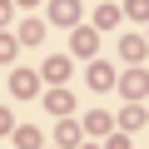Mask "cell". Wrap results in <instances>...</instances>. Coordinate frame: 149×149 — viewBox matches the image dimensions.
I'll return each mask as SVG.
<instances>
[{
	"label": "cell",
	"mask_w": 149,
	"mask_h": 149,
	"mask_svg": "<svg viewBox=\"0 0 149 149\" xmlns=\"http://www.w3.org/2000/svg\"><path fill=\"white\" fill-rule=\"evenodd\" d=\"M95 45H100V30L74 25V35H70V50H74V55H80V60H90V55H95Z\"/></svg>",
	"instance_id": "1"
},
{
	"label": "cell",
	"mask_w": 149,
	"mask_h": 149,
	"mask_svg": "<svg viewBox=\"0 0 149 149\" xmlns=\"http://www.w3.org/2000/svg\"><path fill=\"white\" fill-rule=\"evenodd\" d=\"M35 85H40V74H35V70H15V80H10V90H15V100H30V95H40Z\"/></svg>",
	"instance_id": "2"
},
{
	"label": "cell",
	"mask_w": 149,
	"mask_h": 149,
	"mask_svg": "<svg viewBox=\"0 0 149 149\" xmlns=\"http://www.w3.org/2000/svg\"><path fill=\"white\" fill-rule=\"evenodd\" d=\"M50 20L55 25H80V5H74V0H55V5H50Z\"/></svg>",
	"instance_id": "3"
},
{
	"label": "cell",
	"mask_w": 149,
	"mask_h": 149,
	"mask_svg": "<svg viewBox=\"0 0 149 149\" xmlns=\"http://www.w3.org/2000/svg\"><path fill=\"white\" fill-rule=\"evenodd\" d=\"M124 95H129V100H144V95H149V74H144V70H129V74H124Z\"/></svg>",
	"instance_id": "4"
},
{
	"label": "cell",
	"mask_w": 149,
	"mask_h": 149,
	"mask_svg": "<svg viewBox=\"0 0 149 149\" xmlns=\"http://www.w3.org/2000/svg\"><path fill=\"white\" fill-rule=\"evenodd\" d=\"M90 85H95V90H109V85H114V70H109V65H90Z\"/></svg>",
	"instance_id": "5"
},
{
	"label": "cell",
	"mask_w": 149,
	"mask_h": 149,
	"mask_svg": "<svg viewBox=\"0 0 149 149\" xmlns=\"http://www.w3.org/2000/svg\"><path fill=\"white\" fill-rule=\"evenodd\" d=\"M45 104H50L55 114H65V109L74 104V95H70V90H50V95H45Z\"/></svg>",
	"instance_id": "6"
},
{
	"label": "cell",
	"mask_w": 149,
	"mask_h": 149,
	"mask_svg": "<svg viewBox=\"0 0 149 149\" xmlns=\"http://www.w3.org/2000/svg\"><path fill=\"white\" fill-rule=\"evenodd\" d=\"M15 40H20V45H40V40H45V25H40V20H30V25L15 35Z\"/></svg>",
	"instance_id": "7"
},
{
	"label": "cell",
	"mask_w": 149,
	"mask_h": 149,
	"mask_svg": "<svg viewBox=\"0 0 149 149\" xmlns=\"http://www.w3.org/2000/svg\"><path fill=\"white\" fill-rule=\"evenodd\" d=\"M65 74H70V60H45V80H65Z\"/></svg>",
	"instance_id": "8"
},
{
	"label": "cell",
	"mask_w": 149,
	"mask_h": 149,
	"mask_svg": "<svg viewBox=\"0 0 149 149\" xmlns=\"http://www.w3.org/2000/svg\"><path fill=\"white\" fill-rule=\"evenodd\" d=\"M119 50H124V60H129V65H134V60H144V40H139V35H129Z\"/></svg>",
	"instance_id": "9"
},
{
	"label": "cell",
	"mask_w": 149,
	"mask_h": 149,
	"mask_svg": "<svg viewBox=\"0 0 149 149\" xmlns=\"http://www.w3.org/2000/svg\"><path fill=\"white\" fill-rule=\"evenodd\" d=\"M15 50H20V40H15V35H0V65H10V60H15Z\"/></svg>",
	"instance_id": "10"
},
{
	"label": "cell",
	"mask_w": 149,
	"mask_h": 149,
	"mask_svg": "<svg viewBox=\"0 0 149 149\" xmlns=\"http://www.w3.org/2000/svg\"><path fill=\"white\" fill-rule=\"evenodd\" d=\"M114 20H119V5H100V15H95V25H100V30H109Z\"/></svg>",
	"instance_id": "11"
},
{
	"label": "cell",
	"mask_w": 149,
	"mask_h": 149,
	"mask_svg": "<svg viewBox=\"0 0 149 149\" xmlns=\"http://www.w3.org/2000/svg\"><path fill=\"white\" fill-rule=\"evenodd\" d=\"M85 129H90V134H104V129H109V114H100V109H95V114L85 119Z\"/></svg>",
	"instance_id": "12"
},
{
	"label": "cell",
	"mask_w": 149,
	"mask_h": 149,
	"mask_svg": "<svg viewBox=\"0 0 149 149\" xmlns=\"http://www.w3.org/2000/svg\"><path fill=\"white\" fill-rule=\"evenodd\" d=\"M60 144H80V124L65 119V124H60Z\"/></svg>",
	"instance_id": "13"
},
{
	"label": "cell",
	"mask_w": 149,
	"mask_h": 149,
	"mask_svg": "<svg viewBox=\"0 0 149 149\" xmlns=\"http://www.w3.org/2000/svg\"><path fill=\"white\" fill-rule=\"evenodd\" d=\"M134 20H149V0H129V5H124Z\"/></svg>",
	"instance_id": "14"
},
{
	"label": "cell",
	"mask_w": 149,
	"mask_h": 149,
	"mask_svg": "<svg viewBox=\"0 0 149 149\" xmlns=\"http://www.w3.org/2000/svg\"><path fill=\"white\" fill-rule=\"evenodd\" d=\"M15 139H20V149H40V134H35V129H20Z\"/></svg>",
	"instance_id": "15"
},
{
	"label": "cell",
	"mask_w": 149,
	"mask_h": 149,
	"mask_svg": "<svg viewBox=\"0 0 149 149\" xmlns=\"http://www.w3.org/2000/svg\"><path fill=\"white\" fill-rule=\"evenodd\" d=\"M10 129H15V114H10V109H5V104H0V139H5V134H10Z\"/></svg>",
	"instance_id": "16"
},
{
	"label": "cell",
	"mask_w": 149,
	"mask_h": 149,
	"mask_svg": "<svg viewBox=\"0 0 149 149\" xmlns=\"http://www.w3.org/2000/svg\"><path fill=\"white\" fill-rule=\"evenodd\" d=\"M109 149H129V134H114V139H109Z\"/></svg>",
	"instance_id": "17"
},
{
	"label": "cell",
	"mask_w": 149,
	"mask_h": 149,
	"mask_svg": "<svg viewBox=\"0 0 149 149\" xmlns=\"http://www.w3.org/2000/svg\"><path fill=\"white\" fill-rule=\"evenodd\" d=\"M0 20H10V0H0Z\"/></svg>",
	"instance_id": "18"
},
{
	"label": "cell",
	"mask_w": 149,
	"mask_h": 149,
	"mask_svg": "<svg viewBox=\"0 0 149 149\" xmlns=\"http://www.w3.org/2000/svg\"><path fill=\"white\" fill-rule=\"evenodd\" d=\"M20 5H35V0H20Z\"/></svg>",
	"instance_id": "19"
}]
</instances>
